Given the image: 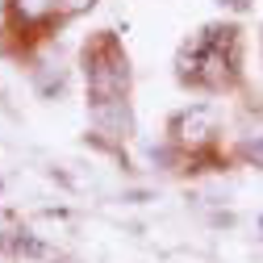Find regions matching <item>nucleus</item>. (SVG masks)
Returning <instances> with one entry per match:
<instances>
[{"label": "nucleus", "instance_id": "obj_1", "mask_svg": "<svg viewBox=\"0 0 263 263\" xmlns=\"http://www.w3.org/2000/svg\"><path fill=\"white\" fill-rule=\"evenodd\" d=\"M234 67H238V29H230V25L226 29H205L180 54V76L196 80V84H209V88L230 84Z\"/></svg>", "mask_w": 263, "mask_h": 263}, {"label": "nucleus", "instance_id": "obj_5", "mask_svg": "<svg viewBox=\"0 0 263 263\" xmlns=\"http://www.w3.org/2000/svg\"><path fill=\"white\" fill-rule=\"evenodd\" d=\"M242 155H247V159H255L259 167H263V138H251V142H242Z\"/></svg>", "mask_w": 263, "mask_h": 263}, {"label": "nucleus", "instance_id": "obj_3", "mask_svg": "<svg viewBox=\"0 0 263 263\" xmlns=\"http://www.w3.org/2000/svg\"><path fill=\"white\" fill-rule=\"evenodd\" d=\"M209 134H213V113L209 109H192V113L180 117V138L184 142H205Z\"/></svg>", "mask_w": 263, "mask_h": 263}, {"label": "nucleus", "instance_id": "obj_4", "mask_svg": "<svg viewBox=\"0 0 263 263\" xmlns=\"http://www.w3.org/2000/svg\"><path fill=\"white\" fill-rule=\"evenodd\" d=\"M92 0H17V13L21 17H46L50 9H63V13H80L88 9Z\"/></svg>", "mask_w": 263, "mask_h": 263}, {"label": "nucleus", "instance_id": "obj_2", "mask_svg": "<svg viewBox=\"0 0 263 263\" xmlns=\"http://www.w3.org/2000/svg\"><path fill=\"white\" fill-rule=\"evenodd\" d=\"M84 63H88V88L96 96V105H113L117 96L125 92V84H129L125 59L117 54L113 38H105V42H96L92 50H84Z\"/></svg>", "mask_w": 263, "mask_h": 263}]
</instances>
